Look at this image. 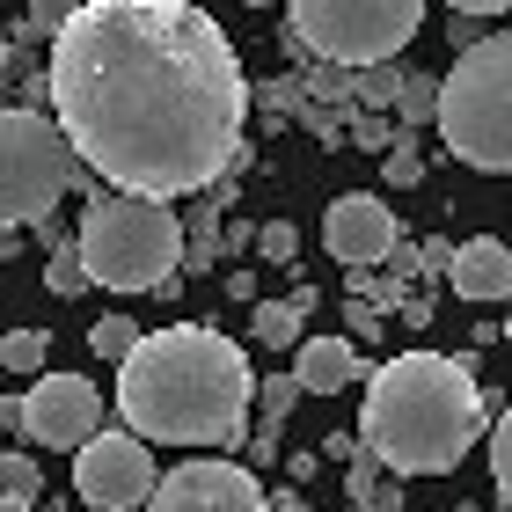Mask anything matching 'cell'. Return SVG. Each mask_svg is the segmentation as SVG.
<instances>
[{
	"label": "cell",
	"mask_w": 512,
	"mask_h": 512,
	"mask_svg": "<svg viewBox=\"0 0 512 512\" xmlns=\"http://www.w3.org/2000/svg\"><path fill=\"white\" fill-rule=\"evenodd\" d=\"M395 96H403V66H366V74H352V103L395 110Z\"/></svg>",
	"instance_id": "obj_16"
},
{
	"label": "cell",
	"mask_w": 512,
	"mask_h": 512,
	"mask_svg": "<svg viewBox=\"0 0 512 512\" xmlns=\"http://www.w3.org/2000/svg\"><path fill=\"white\" fill-rule=\"evenodd\" d=\"M344 125H352V147H359V154H388V147H395V132H388L381 118H359V110H352Z\"/></svg>",
	"instance_id": "obj_27"
},
{
	"label": "cell",
	"mask_w": 512,
	"mask_h": 512,
	"mask_svg": "<svg viewBox=\"0 0 512 512\" xmlns=\"http://www.w3.org/2000/svg\"><path fill=\"white\" fill-rule=\"evenodd\" d=\"M59 22H66V8H52V0H37V8L22 15V37H59Z\"/></svg>",
	"instance_id": "obj_30"
},
{
	"label": "cell",
	"mask_w": 512,
	"mask_h": 512,
	"mask_svg": "<svg viewBox=\"0 0 512 512\" xmlns=\"http://www.w3.org/2000/svg\"><path fill=\"white\" fill-rule=\"evenodd\" d=\"M74 256L88 271V286H110V293H176V278H183V220L169 213V205L96 191V198H88V213H81Z\"/></svg>",
	"instance_id": "obj_4"
},
{
	"label": "cell",
	"mask_w": 512,
	"mask_h": 512,
	"mask_svg": "<svg viewBox=\"0 0 512 512\" xmlns=\"http://www.w3.org/2000/svg\"><path fill=\"white\" fill-rule=\"evenodd\" d=\"M374 491H381V461L366 447H352V461H344V505H374Z\"/></svg>",
	"instance_id": "obj_21"
},
{
	"label": "cell",
	"mask_w": 512,
	"mask_h": 512,
	"mask_svg": "<svg viewBox=\"0 0 512 512\" xmlns=\"http://www.w3.org/2000/svg\"><path fill=\"white\" fill-rule=\"evenodd\" d=\"M0 491H8V498H44V469H37V461L30 454H0Z\"/></svg>",
	"instance_id": "obj_22"
},
{
	"label": "cell",
	"mask_w": 512,
	"mask_h": 512,
	"mask_svg": "<svg viewBox=\"0 0 512 512\" xmlns=\"http://www.w3.org/2000/svg\"><path fill=\"white\" fill-rule=\"evenodd\" d=\"M491 483H498V498L512 505V403L498 410V425H491Z\"/></svg>",
	"instance_id": "obj_23"
},
{
	"label": "cell",
	"mask_w": 512,
	"mask_h": 512,
	"mask_svg": "<svg viewBox=\"0 0 512 512\" xmlns=\"http://www.w3.org/2000/svg\"><path fill=\"white\" fill-rule=\"evenodd\" d=\"M381 176L388 183H425V154H417V139H395L381 154Z\"/></svg>",
	"instance_id": "obj_26"
},
{
	"label": "cell",
	"mask_w": 512,
	"mask_h": 512,
	"mask_svg": "<svg viewBox=\"0 0 512 512\" xmlns=\"http://www.w3.org/2000/svg\"><path fill=\"white\" fill-rule=\"evenodd\" d=\"M432 110H439V74H403V96H395V118H403V139L417 125H432Z\"/></svg>",
	"instance_id": "obj_15"
},
{
	"label": "cell",
	"mask_w": 512,
	"mask_h": 512,
	"mask_svg": "<svg viewBox=\"0 0 512 512\" xmlns=\"http://www.w3.org/2000/svg\"><path fill=\"white\" fill-rule=\"evenodd\" d=\"M293 374H271V381H256V410H264V417H256V425H264V432H286V417H293Z\"/></svg>",
	"instance_id": "obj_18"
},
{
	"label": "cell",
	"mask_w": 512,
	"mask_h": 512,
	"mask_svg": "<svg viewBox=\"0 0 512 512\" xmlns=\"http://www.w3.org/2000/svg\"><path fill=\"white\" fill-rule=\"evenodd\" d=\"M352 447H359L352 432H330V439H322V454H315V461H352Z\"/></svg>",
	"instance_id": "obj_33"
},
{
	"label": "cell",
	"mask_w": 512,
	"mask_h": 512,
	"mask_svg": "<svg viewBox=\"0 0 512 512\" xmlns=\"http://www.w3.org/2000/svg\"><path fill=\"white\" fill-rule=\"evenodd\" d=\"M300 81V103L322 110V118H352V74H337V66H308Z\"/></svg>",
	"instance_id": "obj_14"
},
{
	"label": "cell",
	"mask_w": 512,
	"mask_h": 512,
	"mask_svg": "<svg viewBox=\"0 0 512 512\" xmlns=\"http://www.w3.org/2000/svg\"><path fill=\"white\" fill-rule=\"evenodd\" d=\"M344 330H352L344 344H352V352H366V344L381 337V315H374V308H359V300H344Z\"/></svg>",
	"instance_id": "obj_28"
},
{
	"label": "cell",
	"mask_w": 512,
	"mask_h": 512,
	"mask_svg": "<svg viewBox=\"0 0 512 512\" xmlns=\"http://www.w3.org/2000/svg\"><path fill=\"white\" fill-rule=\"evenodd\" d=\"M0 512H30V498H8V491H0Z\"/></svg>",
	"instance_id": "obj_39"
},
{
	"label": "cell",
	"mask_w": 512,
	"mask_h": 512,
	"mask_svg": "<svg viewBox=\"0 0 512 512\" xmlns=\"http://www.w3.org/2000/svg\"><path fill=\"white\" fill-rule=\"evenodd\" d=\"M249 403V352L205 322L139 330L118 366V417L139 447H249Z\"/></svg>",
	"instance_id": "obj_2"
},
{
	"label": "cell",
	"mask_w": 512,
	"mask_h": 512,
	"mask_svg": "<svg viewBox=\"0 0 512 512\" xmlns=\"http://www.w3.org/2000/svg\"><path fill=\"white\" fill-rule=\"evenodd\" d=\"M300 330V315L286 308V300H256V344H271V352H286Z\"/></svg>",
	"instance_id": "obj_20"
},
{
	"label": "cell",
	"mask_w": 512,
	"mask_h": 512,
	"mask_svg": "<svg viewBox=\"0 0 512 512\" xmlns=\"http://www.w3.org/2000/svg\"><path fill=\"white\" fill-rule=\"evenodd\" d=\"M278 439H286V432H264V425H256V439H249V461H278V454H286Z\"/></svg>",
	"instance_id": "obj_32"
},
{
	"label": "cell",
	"mask_w": 512,
	"mask_h": 512,
	"mask_svg": "<svg viewBox=\"0 0 512 512\" xmlns=\"http://www.w3.org/2000/svg\"><path fill=\"white\" fill-rule=\"evenodd\" d=\"M395 505H403V483H395V476H381V491H374V512H395Z\"/></svg>",
	"instance_id": "obj_35"
},
{
	"label": "cell",
	"mask_w": 512,
	"mask_h": 512,
	"mask_svg": "<svg viewBox=\"0 0 512 512\" xmlns=\"http://www.w3.org/2000/svg\"><path fill=\"white\" fill-rule=\"evenodd\" d=\"M432 125L454 161L483 176H512V30L461 44V59L439 74Z\"/></svg>",
	"instance_id": "obj_5"
},
{
	"label": "cell",
	"mask_w": 512,
	"mask_h": 512,
	"mask_svg": "<svg viewBox=\"0 0 512 512\" xmlns=\"http://www.w3.org/2000/svg\"><path fill=\"white\" fill-rule=\"evenodd\" d=\"M454 512H483V505H454Z\"/></svg>",
	"instance_id": "obj_43"
},
{
	"label": "cell",
	"mask_w": 512,
	"mask_h": 512,
	"mask_svg": "<svg viewBox=\"0 0 512 512\" xmlns=\"http://www.w3.org/2000/svg\"><path fill=\"white\" fill-rule=\"evenodd\" d=\"M0 432H22V395H0Z\"/></svg>",
	"instance_id": "obj_36"
},
{
	"label": "cell",
	"mask_w": 512,
	"mask_h": 512,
	"mask_svg": "<svg viewBox=\"0 0 512 512\" xmlns=\"http://www.w3.org/2000/svg\"><path fill=\"white\" fill-rule=\"evenodd\" d=\"M352 381H366V352H352L344 337H308L293 359V388L300 395H344Z\"/></svg>",
	"instance_id": "obj_13"
},
{
	"label": "cell",
	"mask_w": 512,
	"mask_h": 512,
	"mask_svg": "<svg viewBox=\"0 0 512 512\" xmlns=\"http://www.w3.org/2000/svg\"><path fill=\"white\" fill-rule=\"evenodd\" d=\"M256 256H264V264H293V256H300L293 220H264V227H256Z\"/></svg>",
	"instance_id": "obj_25"
},
{
	"label": "cell",
	"mask_w": 512,
	"mask_h": 512,
	"mask_svg": "<svg viewBox=\"0 0 512 512\" xmlns=\"http://www.w3.org/2000/svg\"><path fill=\"white\" fill-rule=\"evenodd\" d=\"M447 286L461 300H512V249L498 235H469V242H454V264H447Z\"/></svg>",
	"instance_id": "obj_12"
},
{
	"label": "cell",
	"mask_w": 512,
	"mask_h": 512,
	"mask_svg": "<svg viewBox=\"0 0 512 512\" xmlns=\"http://www.w3.org/2000/svg\"><path fill=\"white\" fill-rule=\"evenodd\" d=\"M242 249H256V227H249V220H235V227H220V264H235Z\"/></svg>",
	"instance_id": "obj_31"
},
{
	"label": "cell",
	"mask_w": 512,
	"mask_h": 512,
	"mask_svg": "<svg viewBox=\"0 0 512 512\" xmlns=\"http://www.w3.org/2000/svg\"><path fill=\"white\" fill-rule=\"evenodd\" d=\"M491 395H483L469 359L447 352H395L366 374V410H359V447L381 461V476H447L461 454L483 439Z\"/></svg>",
	"instance_id": "obj_3"
},
{
	"label": "cell",
	"mask_w": 512,
	"mask_h": 512,
	"mask_svg": "<svg viewBox=\"0 0 512 512\" xmlns=\"http://www.w3.org/2000/svg\"><path fill=\"white\" fill-rule=\"evenodd\" d=\"M139 512H264V483L242 461H176L169 476H154V491Z\"/></svg>",
	"instance_id": "obj_9"
},
{
	"label": "cell",
	"mask_w": 512,
	"mask_h": 512,
	"mask_svg": "<svg viewBox=\"0 0 512 512\" xmlns=\"http://www.w3.org/2000/svg\"><path fill=\"white\" fill-rule=\"evenodd\" d=\"M44 286H52L59 300H74V293H88V271H81V256H74V242H66V249H52V264H44Z\"/></svg>",
	"instance_id": "obj_24"
},
{
	"label": "cell",
	"mask_w": 512,
	"mask_h": 512,
	"mask_svg": "<svg viewBox=\"0 0 512 512\" xmlns=\"http://www.w3.org/2000/svg\"><path fill=\"white\" fill-rule=\"evenodd\" d=\"M8 59H15V44H8V30H0V81H8Z\"/></svg>",
	"instance_id": "obj_38"
},
{
	"label": "cell",
	"mask_w": 512,
	"mask_h": 512,
	"mask_svg": "<svg viewBox=\"0 0 512 512\" xmlns=\"http://www.w3.org/2000/svg\"><path fill=\"white\" fill-rule=\"evenodd\" d=\"M81 183L88 169L66 154V139L44 110H0V235L52 220V205Z\"/></svg>",
	"instance_id": "obj_7"
},
{
	"label": "cell",
	"mask_w": 512,
	"mask_h": 512,
	"mask_svg": "<svg viewBox=\"0 0 512 512\" xmlns=\"http://www.w3.org/2000/svg\"><path fill=\"white\" fill-rule=\"evenodd\" d=\"M74 491L81 505H96V512H139L154 491V454L139 447L132 432H96L88 447L74 454Z\"/></svg>",
	"instance_id": "obj_8"
},
{
	"label": "cell",
	"mask_w": 512,
	"mask_h": 512,
	"mask_svg": "<svg viewBox=\"0 0 512 512\" xmlns=\"http://www.w3.org/2000/svg\"><path fill=\"white\" fill-rule=\"evenodd\" d=\"M264 512H308V505H300L293 491H278V498H264Z\"/></svg>",
	"instance_id": "obj_37"
},
{
	"label": "cell",
	"mask_w": 512,
	"mask_h": 512,
	"mask_svg": "<svg viewBox=\"0 0 512 512\" xmlns=\"http://www.w3.org/2000/svg\"><path fill=\"white\" fill-rule=\"evenodd\" d=\"M30 512H66V505H44V498H37V505H30Z\"/></svg>",
	"instance_id": "obj_40"
},
{
	"label": "cell",
	"mask_w": 512,
	"mask_h": 512,
	"mask_svg": "<svg viewBox=\"0 0 512 512\" xmlns=\"http://www.w3.org/2000/svg\"><path fill=\"white\" fill-rule=\"evenodd\" d=\"M22 432L37 447H88L103 432V388L88 374H37L30 395H22Z\"/></svg>",
	"instance_id": "obj_10"
},
{
	"label": "cell",
	"mask_w": 512,
	"mask_h": 512,
	"mask_svg": "<svg viewBox=\"0 0 512 512\" xmlns=\"http://www.w3.org/2000/svg\"><path fill=\"white\" fill-rule=\"evenodd\" d=\"M322 242H330V256H337L344 271H374L381 256L403 242V227H395L388 198H374V191H344L330 213H322Z\"/></svg>",
	"instance_id": "obj_11"
},
{
	"label": "cell",
	"mask_w": 512,
	"mask_h": 512,
	"mask_svg": "<svg viewBox=\"0 0 512 512\" xmlns=\"http://www.w3.org/2000/svg\"><path fill=\"white\" fill-rule=\"evenodd\" d=\"M132 344H139V322H125V315H103L96 330H88V352H96V359H118L125 366Z\"/></svg>",
	"instance_id": "obj_19"
},
{
	"label": "cell",
	"mask_w": 512,
	"mask_h": 512,
	"mask_svg": "<svg viewBox=\"0 0 512 512\" xmlns=\"http://www.w3.org/2000/svg\"><path fill=\"white\" fill-rule=\"evenodd\" d=\"M249 96H264L278 118H300V81H293V74H278V81H264V88H249Z\"/></svg>",
	"instance_id": "obj_29"
},
{
	"label": "cell",
	"mask_w": 512,
	"mask_h": 512,
	"mask_svg": "<svg viewBox=\"0 0 512 512\" xmlns=\"http://www.w3.org/2000/svg\"><path fill=\"white\" fill-rule=\"evenodd\" d=\"M44 103L59 139L118 198H198L242 169L249 74L235 37L191 0H81L66 8Z\"/></svg>",
	"instance_id": "obj_1"
},
{
	"label": "cell",
	"mask_w": 512,
	"mask_h": 512,
	"mask_svg": "<svg viewBox=\"0 0 512 512\" xmlns=\"http://www.w3.org/2000/svg\"><path fill=\"white\" fill-rule=\"evenodd\" d=\"M417 22H425L417 0H293L286 37L315 66L366 74V66H395V52L417 37Z\"/></svg>",
	"instance_id": "obj_6"
},
{
	"label": "cell",
	"mask_w": 512,
	"mask_h": 512,
	"mask_svg": "<svg viewBox=\"0 0 512 512\" xmlns=\"http://www.w3.org/2000/svg\"><path fill=\"white\" fill-rule=\"evenodd\" d=\"M227 293H235V300H256V271L235 264V271H227Z\"/></svg>",
	"instance_id": "obj_34"
},
{
	"label": "cell",
	"mask_w": 512,
	"mask_h": 512,
	"mask_svg": "<svg viewBox=\"0 0 512 512\" xmlns=\"http://www.w3.org/2000/svg\"><path fill=\"white\" fill-rule=\"evenodd\" d=\"M0 374H44V330H8L0 337Z\"/></svg>",
	"instance_id": "obj_17"
},
{
	"label": "cell",
	"mask_w": 512,
	"mask_h": 512,
	"mask_svg": "<svg viewBox=\"0 0 512 512\" xmlns=\"http://www.w3.org/2000/svg\"><path fill=\"white\" fill-rule=\"evenodd\" d=\"M498 330H505V344H512V315H505V322H498Z\"/></svg>",
	"instance_id": "obj_41"
},
{
	"label": "cell",
	"mask_w": 512,
	"mask_h": 512,
	"mask_svg": "<svg viewBox=\"0 0 512 512\" xmlns=\"http://www.w3.org/2000/svg\"><path fill=\"white\" fill-rule=\"evenodd\" d=\"M344 512H374V505H344Z\"/></svg>",
	"instance_id": "obj_42"
}]
</instances>
